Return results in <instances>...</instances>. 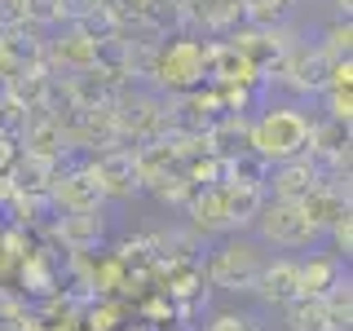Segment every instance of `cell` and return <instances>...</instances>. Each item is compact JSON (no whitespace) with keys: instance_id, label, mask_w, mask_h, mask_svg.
I'll list each match as a JSON object with an SVG mask.
<instances>
[{"instance_id":"6da1fadb","label":"cell","mask_w":353,"mask_h":331,"mask_svg":"<svg viewBox=\"0 0 353 331\" xmlns=\"http://www.w3.org/2000/svg\"><path fill=\"white\" fill-rule=\"evenodd\" d=\"M309 137H314V115L305 106L287 102V106H265L256 119H252V132H248V146L256 159L274 163H287V159H301L309 154Z\"/></svg>"},{"instance_id":"7a4b0ae2","label":"cell","mask_w":353,"mask_h":331,"mask_svg":"<svg viewBox=\"0 0 353 331\" xmlns=\"http://www.w3.org/2000/svg\"><path fill=\"white\" fill-rule=\"evenodd\" d=\"M208 84V40L190 36H163L159 49H154V66H150V84L154 93L163 97H181V93H194V88Z\"/></svg>"},{"instance_id":"3957f363","label":"cell","mask_w":353,"mask_h":331,"mask_svg":"<svg viewBox=\"0 0 353 331\" xmlns=\"http://www.w3.org/2000/svg\"><path fill=\"white\" fill-rule=\"evenodd\" d=\"M110 110H115V146H124V150H137L168 132V97L154 93V88L128 84Z\"/></svg>"},{"instance_id":"277c9868","label":"cell","mask_w":353,"mask_h":331,"mask_svg":"<svg viewBox=\"0 0 353 331\" xmlns=\"http://www.w3.org/2000/svg\"><path fill=\"white\" fill-rule=\"evenodd\" d=\"M261 243L256 239H243V234H230L221 239L203 261V279L221 287V292H234V296H252L256 292V279H261Z\"/></svg>"},{"instance_id":"5b68a950","label":"cell","mask_w":353,"mask_h":331,"mask_svg":"<svg viewBox=\"0 0 353 331\" xmlns=\"http://www.w3.org/2000/svg\"><path fill=\"white\" fill-rule=\"evenodd\" d=\"M252 225H256V243L283 248V252H309L327 239L301 203H279V199H265V208L256 212Z\"/></svg>"},{"instance_id":"8992f818","label":"cell","mask_w":353,"mask_h":331,"mask_svg":"<svg viewBox=\"0 0 353 331\" xmlns=\"http://www.w3.org/2000/svg\"><path fill=\"white\" fill-rule=\"evenodd\" d=\"M331 62L318 44H305V40H296L292 49L279 58V66L270 71V80H279L287 88H296V93H323L327 88V75H331Z\"/></svg>"},{"instance_id":"52a82bcc","label":"cell","mask_w":353,"mask_h":331,"mask_svg":"<svg viewBox=\"0 0 353 331\" xmlns=\"http://www.w3.org/2000/svg\"><path fill=\"white\" fill-rule=\"evenodd\" d=\"M49 208H58V217L62 212H102L106 199L97 190L88 163H75V168L62 163L58 177H53V185H49Z\"/></svg>"},{"instance_id":"ba28073f","label":"cell","mask_w":353,"mask_h":331,"mask_svg":"<svg viewBox=\"0 0 353 331\" xmlns=\"http://www.w3.org/2000/svg\"><path fill=\"white\" fill-rule=\"evenodd\" d=\"M88 172H93L97 190L102 199H132L141 194V177H137V163H132V150L124 146H110V150H97L93 159H88Z\"/></svg>"},{"instance_id":"9c48e42d","label":"cell","mask_w":353,"mask_h":331,"mask_svg":"<svg viewBox=\"0 0 353 331\" xmlns=\"http://www.w3.org/2000/svg\"><path fill=\"white\" fill-rule=\"evenodd\" d=\"M323 185V172L305 159H287V163H274L270 177H265V199H279V203H305L309 194Z\"/></svg>"},{"instance_id":"30bf717a","label":"cell","mask_w":353,"mask_h":331,"mask_svg":"<svg viewBox=\"0 0 353 331\" xmlns=\"http://www.w3.org/2000/svg\"><path fill=\"white\" fill-rule=\"evenodd\" d=\"M53 239L66 257H93L106 243V217L102 212H62L53 221Z\"/></svg>"},{"instance_id":"8fae6325","label":"cell","mask_w":353,"mask_h":331,"mask_svg":"<svg viewBox=\"0 0 353 331\" xmlns=\"http://www.w3.org/2000/svg\"><path fill=\"white\" fill-rule=\"evenodd\" d=\"M53 80L58 75L49 71V66H18L14 75H9L5 84H0V97H9L18 110H36V106H49L53 102Z\"/></svg>"},{"instance_id":"7c38bea8","label":"cell","mask_w":353,"mask_h":331,"mask_svg":"<svg viewBox=\"0 0 353 331\" xmlns=\"http://www.w3.org/2000/svg\"><path fill=\"white\" fill-rule=\"evenodd\" d=\"M270 309H287L292 301H301V283H296V261L292 257H279V261H265L261 265V279H256V292Z\"/></svg>"},{"instance_id":"4fadbf2b","label":"cell","mask_w":353,"mask_h":331,"mask_svg":"<svg viewBox=\"0 0 353 331\" xmlns=\"http://www.w3.org/2000/svg\"><path fill=\"white\" fill-rule=\"evenodd\" d=\"M340 279H349V265L331 252H309L305 261H296V283H301V296H323L336 287Z\"/></svg>"},{"instance_id":"5bb4252c","label":"cell","mask_w":353,"mask_h":331,"mask_svg":"<svg viewBox=\"0 0 353 331\" xmlns=\"http://www.w3.org/2000/svg\"><path fill=\"white\" fill-rule=\"evenodd\" d=\"M221 194H225V212H230V225H234V234L256 221V212L265 208V190L256 185H239V181H221Z\"/></svg>"},{"instance_id":"9a60e30c","label":"cell","mask_w":353,"mask_h":331,"mask_svg":"<svg viewBox=\"0 0 353 331\" xmlns=\"http://www.w3.org/2000/svg\"><path fill=\"white\" fill-rule=\"evenodd\" d=\"M287 314V327L292 331H331V318H327V305L318 296H301L283 309Z\"/></svg>"},{"instance_id":"2e32d148","label":"cell","mask_w":353,"mask_h":331,"mask_svg":"<svg viewBox=\"0 0 353 331\" xmlns=\"http://www.w3.org/2000/svg\"><path fill=\"white\" fill-rule=\"evenodd\" d=\"M327 239H331V257H340V261L349 265V257H353V212L331 221V225H327Z\"/></svg>"},{"instance_id":"e0dca14e","label":"cell","mask_w":353,"mask_h":331,"mask_svg":"<svg viewBox=\"0 0 353 331\" xmlns=\"http://www.w3.org/2000/svg\"><path fill=\"white\" fill-rule=\"evenodd\" d=\"M66 22L62 0H27V27H58Z\"/></svg>"},{"instance_id":"ac0fdd59","label":"cell","mask_w":353,"mask_h":331,"mask_svg":"<svg viewBox=\"0 0 353 331\" xmlns=\"http://www.w3.org/2000/svg\"><path fill=\"white\" fill-rule=\"evenodd\" d=\"M137 314H141V323H146V327H163V323H172V318H176V309H172V301L163 292H154L150 301L137 305Z\"/></svg>"},{"instance_id":"d6986e66","label":"cell","mask_w":353,"mask_h":331,"mask_svg":"<svg viewBox=\"0 0 353 331\" xmlns=\"http://www.w3.org/2000/svg\"><path fill=\"white\" fill-rule=\"evenodd\" d=\"M208 331H261V323L252 314H221L208 323Z\"/></svg>"},{"instance_id":"ffe728a7","label":"cell","mask_w":353,"mask_h":331,"mask_svg":"<svg viewBox=\"0 0 353 331\" xmlns=\"http://www.w3.org/2000/svg\"><path fill=\"white\" fill-rule=\"evenodd\" d=\"M14 75V58H9V49H5V36H0V84Z\"/></svg>"},{"instance_id":"44dd1931","label":"cell","mask_w":353,"mask_h":331,"mask_svg":"<svg viewBox=\"0 0 353 331\" xmlns=\"http://www.w3.org/2000/svg\"><path fill=\"white\" fill-rule=\"evenodd\" d=\"M119 331H150L146 323H128V327H119Z\"/></svg>"}]
</instances>
